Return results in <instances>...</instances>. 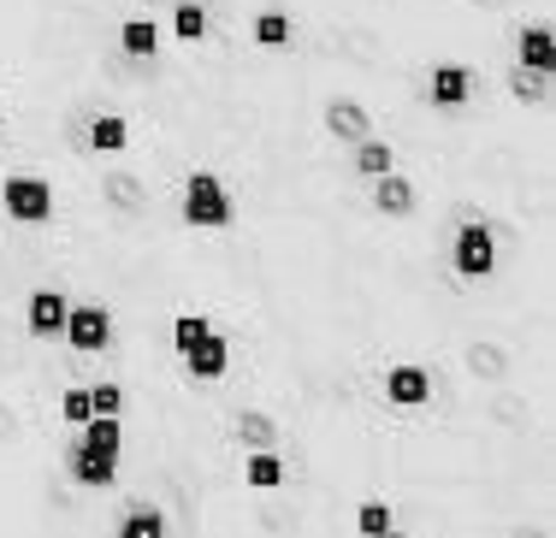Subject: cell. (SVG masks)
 Instances as JSON below:
<instances>
[{"mask_svg": "<svg viewBox=\"0 0 556 538\" xmlns=\"http://www.w3.org/2000/svg\"><path fill=\"white\" fill-rule=\"evenodd\" d=\"M178 219L190 231H231L237 226V190L219 166H190L178 178Z\"/></svg>", "mask_w": 556, "mask_h": 538, "instance_id": "cell-1", "label": "cell"}, {"mask_svg": "<svg viewBox=\"0 0 556 538\" xmlns=\"http://www.w3.org/2000/svg\"><path fill=\"white\" fill-rule=\"evenodd\" d=\"M54 214H60V190L48 172H36V166L0 172V219L7 226H54Z\"/></svg>", "mask_w": 556, "mask_h": 538, "instance_id": "cell-2", "label": "cell"}, {"mask_svg": "<svg viewBox=\"0 0 556 538\" xmlns=\"http://www.w3.org/2000/svg\"><path fill=\"white\" fill-rule=\"evenodd\" d=\"M473 95H480V77H473L468 60H432L420 72V107L432 119H462L473 107Z\"/></svg>", "mask_w": 556, "mask_h": 538, "instance_id": "cell-3", "label": "cell"}, {"mask_svg": "<svg viewBox=\"0 0 556 538\" xmlns=\"http://www.w3.org/2000/svg\"><path fill=\"white\" fill-rule=\"evenodd\" d=\"M503 260V243H497V226L492 219H462L456 231H450V272L468 284H485L497 272Z\"/></svg>", "mask_w": 556, "mask_h": 538, "instance_id": "cell-4", "label": "cell"}, {"mask_svg": "<svg viewBox=\"0 0 556 538\" xmlns=\"http://www.w3.org/2000/svg\"><path fill=\"white\" fill-rule=\"evenodd\" d=\"M320 137L332 142V149L350 154L355 142L379 137V125H374V113H367V101L355 95V89H338V95L320 101Z\"/></svg>", "mask_w": 556, "mask_h": 538, "instance_id": "cell-5", "label": "cell"}, {"mask_svg": "<svg viewBox=\"0 0 556 538\" xmlns=\"http://www.w3.org/2000/svg\"><path fill=\"white\" fill-rule=\"evenodd\" d=\"M302 36V18L290 7H255L243 18V42L255 48V54H290Z\"/></svg>", "mask_w": 556, "mask_h": 538, "instance_id": "cell-6", "label": "cell"}, {"mask_svg": "<svg viewBox=\"0 0 556 538\" xmlns=\"http://www.w3.org/2000/svg\"><path fill=\"white\" fill-rule=\"evenodd\" d=\"M509 65H515V72H533V77H556V30H551L545 18L515 24V36H509Z\"/></svg>", "mask_w": 556, "mask_h": 538, "instance_id": "cell-7", "label": "cell"}, {"mask_svg": "<svg viewBox=\"0 0 556 538\" xmlns=\"http://www.w3.org/2000/svg\"><path fill=\"white\" fill-rule=\"evenodd\" d=\"M65 344L77 349V356H101V349L113 344V313L101 308V302H72V313H65Z\"/></svg>", "mask_w": 556, "mask_h": 538, "instance_id": "cell-8", "label": "cell"}, {"mask_svg": "<svg viewBox=\"0 0 556 538\" xmlns=\"http://www.w3.org/2000/svg\"><path fill=\"white\" fill-rule=\"evenodd\" d=\"M113 48H118V60H125V65H154V60L166 54V30H161V18H149V12H130V18L118 24Z\"/></svg>", "mask_w": 556, "mask_h": 538, "instance_id": "cell-9", "label": "cell"}, {"mask_svg": "<svg viewBox=\"0 0 556 538\" xmlns=\"http://www.w3.org/2000/svg\"><path fill=\"white\" fill-rule=\"evenodd\" d=\"M367 207H374V219H415L420 214V183L408 172H386L367 183Z\"/></svg>", "mask_w": 556, "mask_h": 538, "instance_id": "cell-10", "label": "cell"}, {"mask_svg": "<svg viewBox=\"0 0 556 538\" xmlns=\"http://www.w3.org/2000/svg\"><path fill=\"white\" fill-rule=\"evenodd\" d=\"M130 142H137V125H130L125 113H96V119L84 125V154L89 161H125Z\"/></svg>", "mask_w": 556, "mask_h": 538, "instance_id": "cell-11", "label": "cell"}, {"mask_svg": "<svg viewBox=\"0 0 556 538\" xmlns=\"http://www.w3.org/2000/svg\"><path fill=\"white\" fill-rule=\"evenodd\" d=\"M96 195L113 214H142V207H149V178L130 172V166H108V172L96 178Z\"/></svg>", "mask_w": 556, "mask_h": 538, "instance_id": "cell-12", "label": "cell"}, {"mask_svg": "<svg viewBox=\"0 0 556 538\" xmlns=\"http://www.w3.org/2000/svg\"><path fill=\"white\" fill-rule=\"evenodd\" d=\"M65 313H72V296L54 291V284L30 291V302H24V320H30V337H60V332H65Z\"/></svg>", "mask_w": 556, "mask_h": 538, "instance_id": "cell-13", "label": "cell"}, {"mask_svg": "<svg viewBox=\"0 0 556 538\" xmlns=\"http://www.w3.org/2000/svg\"><path fill=\"white\" fill-rule=\"evenodd\" d=\"M343 166H350V178L374 183V178L396 172V142L391 137H367V142H355V149L343 154Z\"/></svg>", "mask_w": 556, "mask_h": 538, "instance_id": "cell-14", "label": "cell"}, {"mask_svg": "<svg viewBox=\"0 0 556 538\" xmlns=\"http://www.w3.org/2000/svg\"><path fill=\"white\" fill-rule=\"evenodd\" d=\"M77 450H89V456H108V462H118V456H125V420L89 414L84 426H77Z\"/></svg>", "mask_w": 556, "mask_h": 538, "instance_id": "cell-15", "label": "cell"}, {"mask_svg": "<svg viewBox=\"0 0 556 538\" xmlns=\"http://www.w3.org/2000/svg\"><path fill=\"white\" fill-rule=\"evenodd\" d=\"M386 397L396 402V409H420V402H427L432 397V373H427V367H391V373H386Z\"/></svg>", "mask_w": 556, "mask_h": 538, "instance_id": "cell-16", "label": "cell"}, {"mask_svg": "<svg viewBox=\"0 0 556 538\" xmlns=\"http://www.w3.org/2000/svg\"><path fill=\"white\" fill-rule=\"evenodd\" d=\"M184 367H190V379H202V385H207V379H225V367H231V344H225L219 325L190 349V356H184Z\"/></svg>", "mask_w": 556, "mask_h": 538, "instance_id": "cell-17", "label": "cell"}, {"mask_svg": "<svg viewBox=\"0 0 556 538\" xmlns=\"http://www.w3.org/2000/svg\"><path fill=\"white\" fill-rule=\"evenodd\" d=\"M72 479L89 485V491H108V485L118 479V462H108V456H89V450H72Z\"/></svg>", "mask_w": 556, "mask_h": 538, "instance_id": "cell-18", "label": "cell"}, {"mask_svg": "<svg viewBox=\"0 0 556 538\" xmlns=\"http://www.w3.org/2000/svg\"><path fill=\"white\" fill-rule=\"evenodd\" d=\"M243 479L255 485V491H278V485H285V462H278L273 450H249L243 456Z\"/></svg>", "mask_w": 556, "mask_h": 538, "instance_id": "cell-19", "label": "cell"}, {"mask_svg": "<svg viewBox=\"0 0 556 538\" xmlns=\"http://www.w3.org/2000/svg\"><path fill=\"white\" fill-rule=\"evenodd\" d=\"M207 332H214V320H207V313H178V320H172V349H178V356H190Z\"/></svg>", "mask_w": 556, "mask_h": 538, "instance_id": "cell-20", "label": "cell"}, {"mask_svg": "<svg viewBox=\"0 0 556 538\" xmlns=\"http://www.w3.org/2000/svg\"><path fill=\"white\" fill-rule=\"evenodd\" d=\"M118 538H166V515H161V509H149V503L130 509V515L118 521Z\"/></svg>", "mask_w": 556, "mask_h": 538, "instance_id": "cell-21", "label": "cell"}, {"mask_svg": "<svg viewBox=\"0 0 556 538\" xmlns=\"http://www.w3.org/2000/svg\"><path fill=\"white\" fill-rule=\"evenodd\" d=\"M396 521H391V503H362L355 509V533L362 538H379V533H391Z\"/></svg>", "mask_w": 556, "mask_h": 538, "instance_id": "cell-22", "label": "cell"}, {"mask_svg": "<svg viewBox=\"0 0 556 538\" xmlns=\"http://www.w3.org/2000/svg\"><path fill=\"white\" fill-rule=\"evenodd\" d=\"M89 409L108 414V420H125V390H118V385H96V390H89Z\"/></svg>", "mask_w": 556, "mask_h": 538, "instance_id": "cell-23", "label": "cell"}, {"mask_svg": "<svg viewBox=\"0 0 556 538\" xmlns=\"http://www.w3.org/2000/svg\"><path fill=\"white\" fill-rule=\"evenodd\" d=\"M60 414L72 420V426H84V420L96 414V409H89V385H72V390H65V397H60Z\"/></svg>", "mask_w": 556, "mask_h": 538, "instance_id": "cell-24", "label": "cell"}, {"mask_svg": "<svg viewBox=\"0 0 556 538\" xmlns=\"http://www.w3.org/2000/svg\"><path fill=\"white\" fill-rule=\"evenodd\" d=\"M237 432H243V444H255V450H273V420L249 414V420H243V426H237Z\"/></svg>", "mask_w": 556, "mask_h": 538, "instance_id": "cell-25", "label": "cell"}, {"mask_svg": "<svg viewBox=\"0 0 556 538\" xmlns=\"http://www.w3.org/2000/svg\"><path fill=\"white\" fill-rule=\"evenodd\" d=\"M7 125H12V101L0 95V130H7Z\"/></svg>", "mask_w": 556, "mask_h": 538, "instance_id": "cell-26", "label": "cell"}, {"mask_svg": "<svg viewBox=\"0 0 556 538\" xmlns=\"http://www.w3.org/2000/svg\"><path fill=\"white\" fill-rule=\"evenodd\" d=\"M379 538H408V533H403V527H391V533H379Z\"/></svg>", "mask_w": 556, "mask_h": 538, "instance_id": "cell-27", "label": "cell"}, {"mask_svg": "<svg viewBox=\"0 0 556 538\" xmlns=\"http://www.w3.org/2000/svg\"><path fill=\"white\" fill-rule=\"evenodd\" d=\"M166 7H172V0H166Z\"/></svg>", "mask_w": 556, "mask_h": 538, "instance_id": "cell-28", "label": "cell"}]
</instances>
